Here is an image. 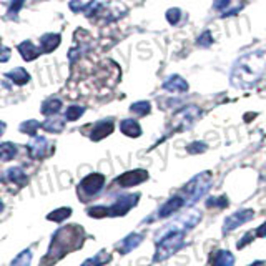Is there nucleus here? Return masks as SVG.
<instances>
[{"instance_id":"nucleus-18","label":"nucleus","mask_w":266,"mask_h":266,"mask_svg":"<svg viewBox=\"0 0 266 266\" xmlns=\"http://www.w3.org/2000/svg\"><path fill=\"white\" fill-rule=\"evenodd\" d=\"M42 52L43 54H50V52H54V50L60 45V42H62V37L59 34H45V35H42Z\"/></svg>"},{"instance_id":"nucleus-3","label":"nucleus","mask_w":266,"mask_h":266,"mask_svg":"<svg viewBox=\"0 0 266 266\" xmlns=\"http://www.w3.org/2000/svg\"><path fill=\"white\" fill-rule=\"evenodd\" d=\"M185 236H187L185 230H173L170 231L168 235H165L163 238L158 240L153 261L160 263V261H165L167 258L173 256L183 246V243H185Z\"/></svg>"},{"instance_id":"nucleus-2","label":"nucleus","mask_w":266,"mask_h":266,"mask_svg":"<svg viewBox=\"0 0 266 266\" xmlns=\"http://www.w3.org/2000/svg\"><path fill=\"white\" fill-rule=\"evenodd\" d=\"M85 240V233L80 226H63L59 231L55 233L52 238V243H50V248L45 259H43V264L50 266L55 261H59L63 256L67 255L68 251L78 250L82 243Z\"/></svg>"},{"instance_id":"nucleus-1","label":"nucleus","mask_w":266,"mask_h":266,"mask_svg":"<svg viewBox=\"0 0 266 266\" xmlns=\"http://www.w3.org/2000/svg\"><path fill=\"white\" fill-rule=\"evenodd\" d=\"M266 72V50H255L235 62L231 70V85L246 88L255 85Z\"/></svg>"},{"instance_id":"nucleus-4","label":"nucleus","mask_w":266,"mask_h":266,"mask_svg":"<svg viewBox=\"0 0 266 266\" xmlns=\"http://www.w3.org/2000/svg\"><path fill=\"white\" fill-rule=\"evenodd\" d=\"M210 187H211V172H203L196 175L193 180H190L188 185L183 188L181 196L185 198V203L193 205L208 192Z\"/></svg>"},{"instance_id":"nucleus-36","label":"nucleus","mask_w":266,"mask_h":266,"mask_svg":"<svg viewBox=\"0 0 266 266\" xmlns=\"http://www.w3.org/2000/svg\"><path fill=\"white\" fill-rule=\"evenodd\" d=\"M231 0H213V9L215 10H225L230 7Z\"/></svg>"},{"instance_id":"nucleus-10","label":"nucleus","mask_w":266,"mask_h":266,"mask_svg":"<svg viewBox=\"0 0 266 266\" xmlns=\"http://www.w3.org/2000/svg\"><path fill=\"white\" fill-rule=\"evenodd\" d=\"M185 205V198H183L181 195H175L172 196L168 201H165V203L160 206V210H158V218H168L172 217V215H175L176 211L180 210V208Z\"/></svg>"},{"instance_id":"nucleus-14","label":"nucleus","mask_w":266,"mask_h":266,"mask_svg":"<svg viewBox=\"0 0 266 266\" xmlns=\"http://www.w3.org/2000/svg\"><path fill=\"white\" fill-rule=\"evenodd\" d=\"M142 242H143V235L131 233V235H128L122 243L118 245V251L122 253V255H126V253H130L131 250H135Z\"/></svg>"},{"instance_id":"nucleus-22","label":"nucleus","mask_w":266,"mask_h":266,"mask_svg":"<svg viewBox=\"0 0 266 266\" xmlns=\"http://www.w3.org/2000/svg\"><path fill=\"white\" fill-rule=\"evenodd\" d=\"M110 259H112V256L105 250H102L97 256H93L90 259H87V261H84V264H82V266H102L105 263H109Z\"/></svg>"},{"instance_id":"nucleus-34","label":"nucleus","mask_w":266,"mask_h":266,"mask_svg":"<svg viewBox=\"0 0 266 266\" xmlns=\"http://www.w3.org/2000/svg\"><path fill=\"white\" fill-rule=\"evenodd\" d=\"M198 43L201 47H210L211 43H213V37H211V32H203V34H201V37L198 39Z\"/></svg>"},{"instance_id":"nucleus-37","label":"nucleus","mask_w":266,"mask_h":266,"mask_svg":"<svg viewBox=\"0 0 266 266\" xmlns=\"http://www.w3.org/2000/svg\"><path fill=\"white\" fill-rule=\"evenodd\" d=\"M253 238H255V236H253V233H245V236L238 242V250H243L246 243L250 245L253 242Z\"/></svg>"},{"instance_id":"nucleus-42","label":"nucleus","mask_w":266,"mask_h":266,"mask_svg":"<svg viewBox=\"0 0 266 266\" xmlns=\"http://www.w3.org/2000/svg\"><path fill=\"white\" fill-rule=\"evenodd\" d=\"M2 211H4V203L0 201V213H2Z\"/></svg>"},{"instance_id":"nucleus-32","label":"nucleus","mask_w":266,"mask_h":266,"mask_svg":"<svg viewBox=\"0 0 266 266\" xmlns=\"http://www.w3.org/2000/svg\"><path fill=\"white\" fill-rule=\"evenodd\" d=\"M88 215L92 218H105L109 217V206H92L88 210Z\"/></svg>"},{"instance_id":"nucleus-40","label":"nucleus","mask_w":266,"mask_h":266,"mask_svg":"<svg viewBox=\"0 0 266 266\" xmlns=\"http://www.w3.org/2000/svg\"><path fill=\"white\" fill-rule=\"evenodd\" d=\"M256 236H258V238H264V236H266V221L256 230Z\"/></svg>"},{"instance_id":"nucleus-33","label":"nucleus","mask_w":266,"mask_h":266,"mask_svg":"<svg viewBox=\"0 0 266 266\" xmlns=\"http://www.w3.org/2000/svg\"><path fill=\"white\" fill-rule=\"evenodd\" d=\"M180 18H181V10L180 9H170L167 12V20L172 23V25H176L180 22Z\"/></svg>"},{"instance_id":"nucleus-38","label":"nucleus","mask_w":266,"mask_h":266,"mask_svg":"<svg viewBox=\"0 0 266 266\" xmlns=\"http://www.w3.org/2000/svg\"><path fill=\"white\" fill-rule=\"evenodd\" d=\"M10 59V48L0 45V62H9Z\"/></svg>"},{"instance_id":"nucleus-12","label":"nucleus","mask_w":266,"mask_h":266,"mask_svg":"<svg viewBox=\"0 0 266 266\" xmlns=\"http://www.w3.org/2000/svg\"><path fill=\"white\" fill-rule=\"evenodd\" d=\"M211 266H233L235 264V256L228 250H218L210 259Z\"/></svg>"},{"instance_id":"nucleus-39","label":"nucleus","mask_w":266,"mask_h":266,"mask_svg":"<svg viewBox=\"0 0 266 266\" xmlns=\"http://www.w3.org/2000/svg\"><path fill=\"white\" fill-rule=\"evenodd\" d=\"M70 9H72L73 12H80V10L85 9V5L82 4V2H78V0H73V2H70Z\"/></svg>"},{"instance_id":"nucleus-25","label":"nucleus","mask_w":266,"mask_h":266,"mask_svg":"<svg viewBox=\"0 0 266 266\" xmlns=\"http://www.w3.org/2000/svg\"><path fill=\"white\" fill-rule=\"evenodd\" d=\"M70 215H72L70 208H57L55 211L47 215V220H50V221H63V220H67L68 217H70Z\"/></svg>"},{"instance_id":"nucleus-26","label":"nucleus","mask_w":266,"mask_h":266,"mask_svg":"<svg viewBox=\"0 0 266 266\" xmlns=\"http://www.w3.org/2000/svg\"><path fill=\"white\" fill-rule=\"evenodd\" d=\"M150 110H151L150 102H137V103H133V105L130 107V112L137 113V115H140V117L148 115Z\"/></svg>"},{"instance_id":"nucleus-21","label":"nucleus","mask_w":266,"mask_h":266,"mask_svg":"<svg viewBox=\"0 0 266 266\" xmlns=\"http://www.w3.org/2000/svg\"><path fill=\"white\" fill-rule=\"evenodd\" d=\"M60 109H62V102L59 98H48L47 102H43V105H42V113H43V115L50 117V115L59 113Z\"/></svg>"},{"instance_id":"nucleus-20","label":"nucleus","mask_w":266,"mask_h":266,"mask_svg":"<svg viewBox=\"0 0 266 266\" xmlns=\"http://www.w3.org/2000/svg\"><path fill=\"white\" fill-rule=\"evenodd\" d=\"M5 77L10 78L17 85H25L30 80V75H29L27 70H25V68H14V70L9 72L7 75H5Z\"/></svg>"},{"instance_id":"nucleus-6","label":"nucleus","mask_w":266,"mask_h":266,"mask_svg":"<svg viewBox=\"0 0 266 266\" xmlns=\"http://www.w3.org/2000/svg\"><path fill=\"white\" fill-rule=\"evenodd\" d=\"M140 201V195L138 193H130V195H122L118 196V200L109 206V217H123L133 206Z\"/></svg>"},{"instance_id":"nucleus-35","label":"nucleus","mask_w":266,"mask_h":266,"mask_svg":"<svg viewBox=\"0 0 266 266\" xmlns=\"http://www.w3.org/2000/svg\"><path fill=\"white\" fill-rule=\"evenodd\" d=\"M23 2H25V0H12V2H10V9H9V15H10V17L17 15L18 10L22 9Z\"/></svg>"},{"instance_id":"nucleus-41","label":"nucleus","mask_w":266,"mask_h":266,"mask_svg":"<svg viewBox=\"0 0 266 266\" xmlns=\"http://www.w3.org/2000/svg\"><path fill=\"white\" fill-rule=\"evenodd\" d=\"M4 131H5V123H4V122H0V135H2Z\"/></svg>"},{"instance_id":"nucleus-5","label":"nucleus","mask_w":266,"mask_h":266,"mask_svg":"<svg viewBox=\"0 0 266 266\" xmlns=\"http://www.w3.org/2000/svg\"><path fill=\"white\" fill-rule=\"evenodd\" d=\"M105 185V176L100 175V173H90L88 176H85L82 183L78 185V195H80V200H88V198H93L100 190L103 188Z\"/></svg>"},{"instance_id":"nucleus-17","label":"nucleus","mask_w":266,"mask_h":266,"mask_svg":"<svg viewBox=\"0 0 266 266\" xmlns=\"http://www.w3.org/2000/svg\"><path fill=\"white\" fill-rule=\"evenodd\" d=\"M18 52H20V55L23 57V60L30 62V60H35L37 57L42 54V48L35 47L34 43L27 40V42H22L20 45H18Z\"/></svg>"},{"instance_id":"nucleus-11","label":"nucleus","mask_w":266,"mask_h":266,"mask_svg":"<svg viewBox=\"0 0 266 266\" xmlns=\"http://www.w3.org/2000/svg\"><path fill=\"white\" fill-rule=\"evenodd\" d=\"M112 131H113V122H112V120L98 122L97 125H95V128L92 130L90 138H92L93 142H100V140H103V138L109 137Z\"/></svg>"},{"instance_id":"nucleus-8","label":"nucleus","mask_w":266,"mask_h":266,"mask_svg":"<svg viewBox=\"0 0 266 266\" xmlns=\"http://www.w3.org/2000/svg\"><path fill=\"white\" fill-rule=\"evenodd\" d=\"M201 115V110L198 107H187V109L180 110L178 113L175 115V130L183 131V130H188L196 120L200 118Z\"/></svg>"},{"instance_id":"nucleus-15","label":"nucleus","mask_w":266,"mask_h":266,"mask_svg":"<svg viewBox=\"0 0 266 266\" xmlns=\"http://www.w3.org/2000/svg\"><path fill=\"white\" fill-rule=\"evenodd\" d=\"M47 140L43 137H34V140L29 143V155L32 158H42L45 155Z\"/></svg>"},{"instance_id":"nucleus-7","label":"nucleus","mask_w":266,"mask_h":266,"mask_svg":"<svg viewBox=\"0 0 266 266\" xmlns=\"http://www.w3.org/2000/svg\"><path fill=\"white\" fill-rule=\"evenodd\" d=\"M253 217H255V211L251 210V208H240V210H236L233 215H230L225 223H223V233L225 235H228L230 231L236 230V228H240L242 225H245L246 221L253 220Z\"/></svg>"},{"instance_id":"nucleus-9","label":"nucleus","mask_w":266,"mask_h":266,"mask_svg":"<svg viewBox=\"0 0 266 266\" xmlns=\"http://www.w3.org/2000/svg\"><path fill=\"white\" fill-rule=\"evenodd\" d=\"M147 180H148V172L147 170L138 168V170H130V172L120 175L117 178V183L123 188H130V187L140 185V183L147 181Z\"/></svg>"},{"instance_id":"nucleus-29","label":"nucleus","mask_w":266,"mask_h":266,"mask_svg":"<svg viewBox=\"0 0 266 266\" xmlns=\"http://www.w3.org/2000/svg\"><path fill=\"white\" fill-rule=\"evenodd\" d=\"M84 112H85L84 107L72 105V107H68V109H67L65 117H67V120H70V122H75V120H78L82 115H84Z\"/></svg>"},{"instance_id":"nucleus-24","label":"nucleus","mask_w":266,"mask_h":266,"mask_svg":"<svg viewBox=\"0 0 266 266\" xmlns=\"http://www.w3.org/2000/svg\"><path fill=\"white\" fill-rule=\"evenodd\" d=\"M65 123H63V120L60 118H50L47 122L42 123V128L47 130V131H52V133H57V131H62Z\"/></svg>"},{"instance_id":"nucleus-28","label":"nucleus","mask_w":266,"mask_h":266,"mask_svg":"<svg viewBox=\"0 0 266 266\" xmlns=\"http://www.w3.org/2000/svg\"><path fill=\"white\" fill-rule=\"evenodd\" d=\"M30 261H32V251L25 250L12 261V266H30Z\"/></svg>"},{"instance_id":"nucleus-27","label":"nucleus","mask_w":266,"mask_h":266,"mask_svg":"<svg viewBox=\"0 0 266 266\" xmlns=\"http://www.w3.org/2000/svg\"><path fill=\"white\" fill-rule=\"evenodd\" d=\"M40 123L39 122H35V120H30V122H23L22 125H20V131L22 133H27V135H30V137H35V133H37V130L40 128Z\"/></svg>"},{"instance_id":"nucleus-31","label":"nucleus","mask_w":266,"mask_h":266,"mask_svg":"<svg viewBox=\"0 0 266 266\" xmlns=\"http://www.w3.org/2000/svg\"><path fill=\"white\" fill-rule=\"evenodd\" d=\"M187 150H188L190 155H198V153H203V151L208 150V145L203 142H193V143L188 145Z\"/></svg>"},{"instance_id":"nucleus-13","label":"nucleus","mask_w":266,"mask_h":266,"mask_svg":"<svg viewBox=\"0 0 266 266\" xmlns=\"http://www.w3.org/2000/svg\"><path fill=\"white\" fill-rule=\"evenodd\" d=\"M163 88L165 90H168V92H187L188 90V84H187V80L185 78H181L180 75H172L170 78L165 80V84H163Z\"/></svg>"},{"instance_id":"nucleus-23","label":"nucleus","mask_w":266,"mask_h":266,"mask_svg":"<svg viewBox=\"0 0 266 266\" xmlns=\"http://www.w3.org/2000/svg\"><path fill=\"white\" fill-rule=\"evenodd\" d=\"M7 178L10 181H14V183H18V185H25V183H27V175H25L23 170L18 168V167H14V168L9 170Z\"/></svg>"},{"instance_id":"nucleus-16","label":"nucleus","mask_w":266,"mask_h":266,"mask_svg":"<svg viewBox=\"0 0 266 266\" xmlns=\"http://www.w3.org/2000/svg\"><path fill=\"white\" fill-rule=\"evenodd\" d=\"M120 130H122L123 135L130 137V138H137L142 135V126L138 125L137 120H131V118H126L120 123Z\"/></svg>"},{"instance_id":"nucleus-30","label":"nucleus","mask_w":266,"mask_h":266,"mask_svg":"<svg viewBox=\"0 0 266 266\" xmlns=\"http://www.w3.org/2000/svg\"><path fill=\"white\" fill-rule=\"evenodd\" d=\"M206 206L208 208H226L228 206V198H226L225 195L215 196V198L206 200Z\"/></svg>"},{"instance_id":"nucleus-19","label":"nucleus","mask_w":266,"mask_h":266,"mask_svg":"<svg viewBox=\"0 0 266 266\" xmlns=\"http://www.w3.org/2000/svg\"><path fill=\"white\" fill-rule=\"evenodd\" d=\"M17 151H18V148H17V145H14V143H10V142L0 143V160L2 162L14 160Z\"/></svg>"}]
</instances>
